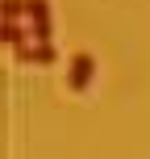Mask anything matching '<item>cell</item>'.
<instances>
[{
  "instance_id": "3957f363",
  "label": "cell",
  "mask_w": 150,
  "mask_h": 159,
  "mask_svg": "<svg viewBox=\"0 0 150 159\" xmlns=\"http://www.w3.org/2000/svg\"><path fill=\"white\" fill-rule=\"evenodd\" d=\"M4 42H8V46H17V50L29 46V34L21 30V21H4Z\"/></svg>"
},
{
  "instance_id": "277c9868",
  "label": "cell",
  "mask_w": 150,
  "mask_h": 159,
  "mask_svg": "<svg viewBox=\"0 0 150 159\" xmlns=\"http://www.w3.org/2000/svg\"><path fill=\"white\" fill-rule=\"evenodd\" d=\"M0 8H4V21H21L25 17V0H4Z\"/></svg>"
},
{
  "instance_id": "7a4b0ae2",
  "label": "cell",
  "mask_w": 150,
  "mask_h": 159,
  "mask_svg": "<svg viewBox=\"0 0 150 159\" xmlns=\"http://www.w3.org/2000/svg\"><path fill=\"white\" fill-rule=\"evenodd\" d=\"M17 59H21V63H38V67H46V63H54V59H58V50L50 46V42H33V46L17 50Z\"/></svg>"
},
{
  "instance_id": "6da1fadb",
  "label": "cell",
  "mask_w": 150,
  "mask_h": 159,
  "mask_svg": "<svg viewBox=\"0 0 150 159\" xmlns=\"http://www.w3.org/2000/svg\"><path fill=\"white\" fill-rule=\"evenodd\" d=\"M92 80H96V63H92V55H84V50H79V55H71L67 84H71V88H88Z\"/></svg>"
}]
</instances>
